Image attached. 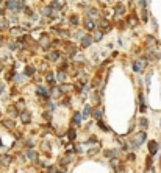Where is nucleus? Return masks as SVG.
I'll return each mask as SVG.
<instances>
[{
    "instance_id": "26",
    "label": "nucleus",
    "mask_w": 161,
    "mask_h": 173,
    "mask_svg": "<svg viewBox=\"0 0 161 173\" xmlns=\"http://www.w3.org/2000/svg\"><path fill=\"white\" fill-rule=\"evenodd\" d=\"M138 123H139V126H141L142 129L149 128V119H145V117H141V119L138 120Z\"/></svg>"
},
{
    "instance_id": "11",
    "label": "nucleus",
    "mask_w": 161,
    "mask_h": 173,
    "mask_svg": "<svg viewBox=\"0 0 161 173\" xmlns=\"http://www.w3.org/2000/svg\"><path fill=\"white\" fill-rule=\"evenodd\" d=\"M103 38V31L102 30H92V41L94 42H100Z\"/></svg>"
},
{
    "instance_id": "52",
    "label": "nucleus",
    "mask_w": 161,
    "mask_h": 173,
    "mask_svg": "<svg viewBox=\"0 0 161 173\" xmlns=\"http://www.w3.org/2000/svg\"><path fill=\"white\" fill-rule=\"evenodd\" d=\"M0 117H2V111H0Z\"/></svg>"
},
{
    "instance_id": "19",
    "label": "nucleus",
    "mask_w": 161,
    "mask_h": 173,
    "mask_svg": "<svg viewBox=\"0 0 161 173\" xmlns=\"http://www.w3.org/2000/svg\"><path fill=\"white\" fill-rule=\"evenodd\" d=\"M6 8L10 11H14L16 13V8H17V0H6Z\"/></svg>"
},
{
    "instance_id": "10",
    "label": "nucleus",
    "mask_w": 161,
    "mask_h": 173,
    "mask_svg": "<svg viewBox=\"0 0 161 173\" xmlns=\"http://www.w3.org/2000/svg\"><path fill=\"white\" fill-rule=\"evenodd\" d=\"M127 25L130 27V28H135V27H138V19L135 14H130L127 17Z\"/></svg>"
},
{
    "instance_id": "33",
    "label": "nucleus",
    "mask_w": 161,
    "mask_h": 173,
    "mask_svg": "<svg viewBox=\"0 0 161 173\" xmlns=\"http://www.w3.org/2000/svg\"><path fill=\"white\" fill-rule=\"evenodd\" d=\"M157 42H158V41L153 38V36H147V39H145V44H147V45H150V47L157 45Z\"/></svg>"
},
{
    "instance_id": "6",
    "label": "nucleus",
    "mask_w": 161,
    "mask_h": 173,
    "mask_svg": "<svg viewBox=\"0 0 161 173\" xmlns=\"http://www.w3.org/2000/svg\"><path fill=\"white\" fill-rule=\"evenodd\" d=\"M14 161L13 159V156H10L8 153H3V155H0V165H5V167H8V165Z\"/></svg>"
},
{
    "instance_id": "47",
    "label": "nucleus",
    "mask_w": 161,
    "mask_h": 173,
    "mask_svg": "<svg viewBox=\"0 0 161 173\" xmlns=\"http://www.w3.org/2000/svg\"><path fill=\"white\" fill-rule=\"evenodd\" d=\"M150 77H152V73H147V77H145V84H147V87L150 86Z\"/></svg>"
},
{
    "instance_id": "16",
    "label": "nucleus",
    "mask_w": 161,
    "mask_h": 173,
    "mask_svg": "<svg viewBox=\"0 0 161 173\" xmlns=\"http://www.w3.org/2000/svg\"><path fill=\"white\" fill-rule=\"evenodd\" d=\"M39 44L42 48H48V45H50V36H41V41H39Z\"/></svg>"
},
{
    "instance_id": "43",
    "label": "nucleus",
    "mask_w": 161,
    "mask_h": 173,
    "mask_svg": "<svg viewBox=\"0 0 161 173\" xmlns=\"http://www.w3.org/2000/svg\"><path fill=\"white\" fill-rule=\"evenodd\" d=\"M11 34H14V36H17V34H22V28H13L11 30Z\"/></svg>"
},
{
    "instance_id": "51",
    "label": "nucleus",
    "mask_w": 161,
    "mask_h": 173,
    "mask_svg": "<svg viewBox=\"0 0 161 173\" xmlns=\"http://www.w3.org/2000/svg\"><path fill=\"white\" fill-rule=\"evenodd\" d=\"M0 147H2V137H0Z\"/></svg>"
},
{
    "instance_id": "55",
    "label": "nucleus",
    "mask_w": 161,
    "mask_h": 173,
    "mask_svg": "<svg viewBox=\"0 0 161 173\" xmlns=\"http://www.w3.org/2000/svg\"><path fill=\"white\" fill-rule=\"evenodd\" d=\"M160 126H161V125H160Z\"/></svg>"
},
{
    "instance_id": "12",
    "label": "nucleus",
    "mask_w": 161,
    "mask_h": 173,
    "mask_svg": "<svg viewBox=\"0 0 161 173\" xmlns=\"http://www.w3.org/2000/svg\"><path fill=\"white\" fill-rule=\"evenodd\" d=\"M19 112H20V111H19L14 105H13V106H8V115L11 117V119H16V117L19 115Z\"/></svg>"
},
{
    "instance_id": "8",
    "label": "nucleus",
    "mask_w": 161,
    "mask_h": 173,
    "mask_svg": "<svg viewBox=\"0 0 161 173\" xmlns=\"http://www.w3.org/2000/svg\"><path fill=\"white\" fill-rule=\"evenodd\" d=\"M139 111L144 114L147 111V105H145V98H144V94L139 92Z\"/></svg>"
},
{
    "instance_id": "28",
    "label": "nucleus",
    "mask_w": 161,
    "mask_h": 173,
    "mask_svg": "<svg viewBox=\"0 0 161 173\" xmlns=\"http://www.w3.org/2000/svg\"><path fill=\"white\" fill-rule=\"evenodd\" d=\"M91 115L94 117L95 120H99V119H102V109H99V108H95V109H92V112H91Z\"/></svg>"
},
{
    "instance_id": "53",
    "label": "nucleus",
    "mask_w": 161,
    "mask_h": 173,
    "mask_svg": "<svg viewBox=\"0 0 161 173\" xmlns=\"http://www.w3.org/2000/svg\"><path fill=\"white\" fill-rule=\"evenodd\" d=\"M0 45H2V41H0Z\"/></svg>"
},
{
    "instance_id": "37",
    "label": "nucleus",
    "mask_w": 161,
    "mask_h": 173,
    "mask_svg": "<svg viewBox=\"0 0 161 173\" xmlns=\"http://www.w3.org/2000/svg\"><path fill=\"white\" fill-rule=\"evenodd\" d=\"M14 106H16V108H17L19 111H20V109H22V111H24V108H25V101H24V100H19V101L16 103V105H14Z\"/></svg>"
},
{
    "instance_id": "41",
    "label": "nucleus",
    "mask_w": 161,
    "mask_h": 173,
    "mask_svg": "<svg viewBox=\"0 0 161 173\" xmlns=\"http://www.w3.org/2000/svg\"><path fill=\"white\" fill-rule=\"evenodd\" d=\"M152 164H153V161H152V156H149L145 159V169H150L152 167Z\"/></svg>"
},
{
    "instance_id": "4",
    "label": "nucleus",
    "mask_w": 161,
    "mask_h": 173,
    "mask_svg": "<svg viewBox=\"0 0 161 173\" xmlns=\"http://www.w3.org/2000/svg\"><path fill=\"white\" fill-rule=\"evenodd\" d=\"M83 28L85 30H88V31H92V30H95V22L91 17H85V20H83Z\"/></svg>"
},
{
    "instance_id": "24",
    "label": "nucleus",
    "mask_w": 161,
    "mask_h": 173,
    "mask_svg": "<svg viewBox=\"0 0 161 173\" xmlns=\"http://www.w3.org/2000/svg\"><path fill=\"white\" fill-rule=\"evenodd\" d=\"M72 122H74V125L78 126L80 123H81V112H74V115H72Z\"/></svg>"
},
{
    "instance_id": "30",
    "label": "nucleus",
    "mask_w": 161,
    "mask_h": 173,
    "mask_svg": "<svg viewBox=\"0 0 161 173\" xmlns=\"http://www.w3.org/2000/svg\"><path fill=\"white\" fill-rule=\"evenodd\" d=\"M45 81L48 83V84H52V86L55 84V77H53L52 72H47V73H45Z\"/></svg>"
},
{
    "instance_id": "22",
    "label": "nucleus",
    "mask_w": 161,
    "mask_h": 173,
    "mask_svg": "<svg viewBox=\"0 0 161 173\" xmlns=\"http://www.w3.org/2000/svg\"><path fill=\"white\" fill-rule=\"evenodd\" d=\"M34 72H36V69H34L33 66H27L25 70H24V75H25V77H33Z\"/></svg>"
},
{
    "instance_id": "32",
    "label": "nucleus",
    "mask_w": 161,
    "mask_h": 173,
    "mask_svg": "<svg viewBox=\"0 0 161 173\" xmlns=\"http://www.w3.org/2000/svg\"><path fill=\"white\" fill-rule=\"evenodd\" d=\"M72 161V157H71V155H67V156H64V157H61V161H60V164L63 165V167H66V165Z\"/></svg>"
},
{
    "instance_id": "39",
    "label": "nucleus",
    "mask_w": 161,
    "mask_h": 173,
    "mask_svg": "<svg viewBox=\"0 0 161 173\" xmlns=\"http://www.w3.org/2000/svg\"><path fill=\"white\" fill-rule=\"evenodd\" d=\"M47 173H58V167L50 165V167H47Z\"/></svg>"
},
{
    "instance_id": "45",
    "label": "nucleus",
    "mask_w": 161,
    "mask_h": 173,
    "mask_svg": "<svg viewBox=\"0 0 161 173\" xmlns=\"http://www.w3.org/2000/svg\"><path fill=\"white\" fill-rule=\"evenodd\" d=\"M25 145H27V147H28V148H31V147H33V145H34V142H33V139H27V142H25Z\"/></svg>"
},
{
    "instance_id": "50",
    "label": "nucleus",
    "mask_w": 161,
    "mask_h": 173,
    "mask_svg": "<svg viewBox=\"0 0 161 173\" xmlns=\"http://www.w3.org/2000/svg\"><path fill=\"white\" fill-rule=\"evenodd\" d=\"M2 67H3V66H2V63H0V72H2Z\"/></svg>"
},
{
    "instance_id": "15",
    "label": "nucleus",
    "mask_w": 161,
    "mask_h": 173,
    "mask_svg": "<svg viewBox=\"0 0 161 173\" xmlns=\"http://www.w3.org/2000/svg\"><path fill=\"white\" fill-rule=\"evenodd\" d=\"M125 13V6L122 3H117L116 5V19H121V16H124Z\"/></svg>"
},
{
    "instance_id": "17",
    "label": "nucleus",
    "mask_w": 161,
    "mask_h": 173,
    "mask_svg": "<svg viewBox=\"0 0 161 173\" xmlns=\"http://www.w3.org/2000/svg\"><path fill=\"white\" fill-rule=\"evenodd\" d=\"M47 58H48V61H52V63H55V61H58V59H60V50L50 52V53L47 55Z\"/></svg>"
},
{
    "instance_id": "44",
    "label": "nucleus",
    "mask_w": 161,
    "mask_h": 173,
    "mask_svg": "<svg viewBox=\"0 0 161 173\" xmlns=\"http://www.w3.org/2000/svg\"><path fill=\"white\" fill-rule=\"evenodd\" d=\"M127 161H130V162L136 161V155H135V153H130V155L127 156Z\"/></svg>"
},
{
    "instance_id": "48",
    "label": "nucleus",
    "mask_w": 161,
    "mask_h": 173,
    "mask_svg": "<svg viewBox=\"0 0 161 173\" xmlns=\"http://www.w3.org/2000/svg\"><path fill=\"white\" fill-rule=\"evenodd\" d=\"M63 105H66V106H69V105H71V101H69V98H64V101H63Z\"/></svg>"
},
{
    "instance_id": "1",
    "label": "nucleus",
    "mask_w": 161,
    "mask_h": 173,
    "mask_svg": "<svg viewBox=\"0 0 161 173\" xmlns=\"http://www.w3.org/2000/svg\"><path fill=\"white\" fill-rule=\"evenodd\" d=\"M36 95L41 97V98H44V100H48V98H50V87L38 86L36 87Z\"/></svg>"
},
{
    "instance_id": "14",
    "label": "nucleus",
    "mask_w": 161,
    "mask_h": 173,
    "mask_svg": "<svg viewBox=\"0 0 161 173\" xmlns=\"http://www.w3.org/2000/svg\"><path fill=\"white\" fill-rule=\"evenodd\" d=\"M108 28H111V27H110V22H108L107 19H100V20H99V30L107 31Z\"/></svg>"
},
{
    "instance_id": "31",
    "label": "nucleus",
    "mask_w": 161,
    "mask_h": 173,
    "mask_svg": "<svg viewBox=\"0 0 161 173\" xmlns=\"http://www.w3.org/2000/svg\"><path fill=\"white\" fill-rule=\"evenodd\" d=\"M57 80H58V81H61V83L66 80V72L63 70V69H60V70L57 72Z\"/></svg>"
},
{
    "instance_id": "18",
    "label": "nucleus",
    "mask_w": 161,
    "mask_h": 173,
    "mask_svg": "<svg viewBox=\"0 0 161 173\" xmlns=\"http://www.w3.org/2000/svg\"><path fill=\"white\" fill-rule=\"evenodd\" d=\"M91 112H92V108H91L89 105H85V108H83V111H81V119H88V117L91 115Z\"/></svg>"
},
{
    "instance_id": "35",
    "label": "nucleus",
    "mask_w": 161,
    "mask_h": 173,
    "mask_svg": "<svg viewBox=\"0 0 161 173\" xmlns=\"http://www.w3.org/2000/svg\"><path fill=\"white\" fill-rule=\"evenodd\" d=\"M97 126H99L102 131H110V128L107 126V125H105V123L102 122V119H99V120H97Z\"/></svg>"
},
{
    "instance_id": "21",
    "label": "nucleus",
    "mask_w": 161,
    "mask_h": 173,
    "mask_svg": "<svg viewBox=\"0 0 161 173\" xmlns=\"http://www.w3.org/2000/svg\"><path fill=\"white\" fill-rule=\"evenodd\" d=\"M103 155H105V157H117V155H119V151L117 150H105L103 151Z\"/></svg>"
},
{
    "instance_id": "34",
    "label": "nucleus",
    "mask_w": 161,
    "mask_h": 173,
    "mask_svg": "<svg viewBox=\"0 0 161 173\" xmlns=\"http://www.w3.org/2000/svg\"><path fill=\"white\" fill-rule=\"evenodd\" d=\"M86 16L92 19V17H95V16H99V11H97L95 8H89V10H88V13H86Z\"/></svg>"
},
{
    "instance_id": "3",
    "label": "nucleus",
    "mask_w": 161,
    "mask_h": 173,
    "mask_svg": "<svg viewBox=\"0 0 161 173\" xmlns=\"http://www.w3.org/2000/svg\"><path fill=\"white\" fill-rule=\"evenodd\" d=\"M110 165H111V167H113V170H114L116 173H117V172H122V170H124V167H122V162L119 161L117 157H111V159H110Z\"/></svg>"
},
{
    "instance_id": "9",
    "label": "nucleus",
    "mask_w": 161,
    "mask_h": 173,
    "mask_svg": "<svg viewBox=\"0 0 161 173\" xmlns=\"http://www.w3.org/2000/svg\"><path fill=\"white\" fill-rule=\"evenodd\" d=\"M2 125L6 129H14L16 128V123H14V120H13V119H3L2 120Z\"/></svg>"
},
{
    "instance_id": "40",
    "label": "nucleus",
    "mask_w": 161,
    "mask_h": 173,
    "mask_svg": "<svg viewBox=\"0 0 161 173\" xmlns=\"http://www.w3.org/2000/svg\"><path fill=\"white\" fill-rule=\"evenodd\" d=\"M71 87H72V86H69V84H63V86L60 87V91H61V92H69V91H71Z\"/></svg>"
},
{
    "instance_id": "20",
    "label": "nucleus",
    "mask_w": 161,
    "mask_h": 173,
    "mask_svg": "<svg viewBox=\"0 0 161 173\" xmlns=\"http://www.w3.org/2000/svg\"><path fill=\"white\" fill-rule=\"evenodd\" d=\"M52 13H53V10L50 8V6H42V8H41V14H42L44 17H50Z\"/></svg>"
},
{
    "instance_id": "13",
    "label": "nucleus",
    "mask_w": 161,
    "mask_h": 173,
    "mask_svg": "<svg viewBox=\"0 0 161 173\" xmlns=\"http://www.w3.org/2000/svg\"><path fill=\"white\" fill-rule=\"evenodd\" d=\"M25 155H27V157H30L33 162H36V161H38V153H36L34 150H31V148L25 150Z\"/></svg>"
},
{
    "instance_id": "46",
    "label": "nucleus",
    "mask_w": 161,
    "mask_h": 173,
    "mask_svg": "<svg viewBox=\"0 0 161 173\" xmlns=\"http://www.w3.org/2000/svg\"><path fill=\"white\" fill-rule=\"evenodd\" d=\"M139 6L144 10V8H147V0H139Z\"/></svg>"
},
{
    "instance_id": "42",
    "label": "nucleus",
    "mask_w": 161,
    "mask_h": 173,
    "mask_svg": "<svg viewBox=\"0 0 161 173\" xmlns=\"http://www.w3.org/2000/svg\"><path fill=\"white\" fill-rule=\"evenodd\" d=\"M42 115H44V119H45V120H48V122L52 120V114H50V111H45V112H44Z\"/></svg>"
},
{
    "instance_id": "38",
    "label": "nucleus",
    "mask_w": 161,
    "mask_h": 173,
    "mask_svg": "<svg viewBox=\"0 0 161 173\" xmlns=\"http://www.w3.org/2000/svg\"><path fill=\"white\" fill-rule=\"evenodd\" d=\"M45 108H47L48 111H50V112H52V111L55 109V105H53V103L50 101V98H48V100H47V103H45Z\"/></svg>"
},
{
    "instance_id": "49",
    "label": "nucleus",
    "mask_w": 161,
    "mask_h": 173,
    "mask_svg": "<svg viewBox=\"0 0 161 173\" xmlns=\"http://www.w3.org/2000/svg\"><path fill=\"white\" fill-rule=\"evenodd\" d=\"M2 92H3V86H2V84H0V94H2Z\"/></svg>"
},
{
    "instance_id": "36",
    "label": "nucleus",
    "mask_w": 161,
    "mask_h": 173,
    "mask_svg": "<svg viewBox=\"0 0 161 173\" xmlns=\"http://www.w3.org/2000/svg\"><path fill=\"white\" fill-rule=\"evenodd\" d=\"M69 22H71V27H77V25H78V17H77V16H71Z\"/></svg>"
},
{
    "instance_id": "23",
    "label": "nucleus",
    "mask_w": 161,
    "mask_h": 173,
    "mask_svg": "<svg viewBox=\"0 0 161 173\" xmlns=\"http://www.w3.org/2000/svg\"><path fill=\"white\" fill-rule=\"evenodd\" d=\"M144 64H145L144 61H135V63H133V70H135V72H141Z\"/></svg>"
},
{
    "instance_id": "25",
    "label": "nucleus",
    "mask_w": 161,
    "mask_h": 173,
    "mask_svg": "<svg viewBox=\"0 0 161 173\" xmlns=\"http://www.w3.org/2000/svg\"><path fill=\"white\" fill-rule=\"evenodd\" d=\"M141 19H142V22H144V24H147V22H149L150 14H149V10H147V8H144V10L141 11Z\"/></svg>"
},
{
    "instance_id": "2",
    "label": "nucleus",
    "mask_w": 161,
    "mask_h": 173,
    "mask_svg": "<svg viewBox=\"0 0 161 173\" xmlns=\"http://www.w3.org/2000/svg\"><path fill=\"white\" fill-rule=\"evenodd\" d=\"M19 119L22 120L24 125H30V122H31V112H28V111H20L19 112Z\"/></svg>"
},
{
    "instance_id": "5",
    "label": "nucleus",
    "mask_w": 161,
    "mask_h": 173,
    "mask_svg": "<svg viewBox=\"0 0 161 173\" xmlns=\"http://www.w3.org/2000/svg\"><path fill=\"white\" fill-rule=\"evenodd\" d=\"M92 42H94V41H92V36H89V34H85V36L80 38V45H81V48H88Z\"/></svg>"
},
{
    "instance_id": "27",
    "label": "nucleus",
    "mask_w": 161,
    "mask_h": 173,
    "mask_svg": "<svg viewBox=\"0 0 161 173\" xmlns=\"http://www.w3.org/2000/svg\"><path fill=\"white\" fill-rule=\"evenodd\" d=\"M67 139L71 140V142H74V140H77V131L74 129V128H71L67 131Z\"/></svg>"
},
{
    "instance_id": "7",
    "label": "nucleus",
    "mask_w": 161,
    "mask_h": 173,
    "mask_svg": "<svg viewBox=\"0 0 161 173\" xmlns=\"http://www.w3.org/2000/svg\"><path fill=\"white\" fill-rule=\"evenodd\" d=\"M160 150V145L157 140H149V155L150 156H155Z\"/></svg>"
},
{
    "instance_id": "29",
    "label": "nucleus",
    "mask_w": 161,
    "mask_h": 173,
    "mask_svg": "<svg viewBox=\"0 0 161 173\" xmlns=\"http://www.w3.org/2000/svg\"><path fill=\"white\" fill-rule=\"evenodd\" d=\"M48 6H50L52 10L58 11V10H61V2H60V0H52V3L48 5Z\"/></svg>"
},
{
    "instance_id": "54",
    "label": "nucleus",
    "mask_w": 161,
    "mask_h": 173,
    "mask_svg": "<svg viewBox=\"0 0 161 173\" xmlns=\"http://www.w3.org/2000/svg\"><path fill=\"white\" fill-rule=\"evenodd\" d=\"M0 3H2V0H0Z\"/></svg>"
}]
</instances>
